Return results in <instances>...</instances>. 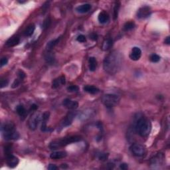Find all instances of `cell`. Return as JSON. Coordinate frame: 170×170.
<instances>
[{"label": "cell", "mask_w": 170, "mask_h": 170, "mask_svg": "<svg viewBox=\"0 0 170 170\" xmlns=\"http://www.w3.org/2000/svg\"><path fill=\"white\" fill-rule=\"evenodd\" d=\"M89 69L90 71L93 72L96 70L97 67V61L95 57H90L89 60Z\"/></svg>", "instance_id": "obj_21"}, {"label": "cell", "mask_w": 170, "mask_h": 170, "mask_svg": "<svg viewBox=\"0 0 170 170\" xmlns=\"http://www.w3.org/2000/svg\"><path fill=\"white\" fill-rule=\"evenodd\" d=\"M58 169V167L56 166V165L54 164H50L48 167V169L50 170H56Z\"/></svg>", "instance_id": "obj_37"}, {"label": "cell", "mask_w": 170, "mask_h": 170, "mask_svg": "<svg viewBox=\"0 0 170 170\" xmlns=\"http://www.w3.org/2000/svg\"><path fill=\"white\" fill-rule=\"evenodd\" d=\"M151 13V8L149 6H143L137 12V17L139 19H146L150 16Z\"/></svg>", "instance_id": "obj_8"}, {"label": "cell", "mask_w": 170, "mask_h": 170, "mask_svg": "<svg viewBox=\"0 0 170 170\" xmlns=\"http://www.w3.org/2000/svg\"><path fill=\"white\" fill-rule=\"evenodd\" d=\"M101 100L106 107L110 108L117 106L119 104L120 97L114 94H106L102 96Z\"/></svg>", "instance_id": "obj_5"}, {"label": "cell", "mask_w": 170, "mask_h": 170, "mask_svg": "<svg viewBox=\"0 0 170 170\" xmlns=\"http://www.w3.org/2000/svg\"><path fill=\"white\" fill-rule=\"evenodd\" d=\"M63 105L69 110H76L79 107V103L77 102L74 101L69 98H66L63 100Z\"/></svg>", "instance_id": "obj_11"}, {"label": "cell", "mask_w": 170, "mask_h": 170, "mask_svg": "<svg viewBox=\"0 0 170 170\" xmlns=\"http://www.w3.org/2000/svg\"><path fill=\"white\" fill-rule=\"evenodd\" d=\"M77 41L80 43H85L87 41V39H86V37L83 35H80L77 37Z\"/></svg>", "instance_id": "obj_29"}, {"label": "cell", "mask_w": 170, "mask_h": 170, "mask_svg": "<svg viewBox=\"0 0 170 170\" xmlns=\"http://www.w3.org/2000/svg\"><path fill=\"white\" fill-rule=\"evenodd\" d=\"M165 43L167 45L170 44V37H167L165 39Z\"/></svg>", "instance_id": "obj_41"}, {"label": "cell", "mask_w": 170, "mask_h": 170, "mask_svg": "<svg viewBox=\"0 0 170 170\" xmlns=\"http://www.w3.org/2000/svg\"><path fill=\"white\" fill-rule=\"evenodd\" d=\"M98 21H99L100 23H102V24L106 23L110 19L109 15H108V13H107V12L102 11L100 12V13H99V15H98Z\"/></svg>", "instance_id": "obj_18"}, {"label": "cell", "mask_w": 170, "mask_h": 170, "mask_svg": "<svg viewBox=\"0 0 170 170\" xmlns=\"http://www.w3.org/2000/svg\"><path fill=\"white\" fill-rule=\"evenodd\" d=\"M49 116H50V113L47 111L44 112L43 114L42 115V119H41L42 124H41V131H43V132H51V129L47 128V122L49 120Z\"/></svg>", "instance_id": "obj_10"}, {"label": "cell", "mask_w": 170, "mask_h": 170, "mask_svg": "<svg viewBox=\"0 0 170 170\" xmlns=\"http://www.w3.org/2000/svg\"><path fill=\"white\" fill-rule=\"evenodd\" d=\"M135 130L141 137H147L151 130V124L149 119L140 116L135 122Z\"/></svg>", "instance_id": "obj_2"}, {"label": "cell", "mask_w": 170, "mask_h": 170, "mask_svg": "<svg viewBox=\"0 0 170 170\" xmlns=\"http://www.w3.org/2000/svg\"><path fill=\"white\" fill-rule=\"evenodd\" d=\"M61 39V37H59L57 39H53V40H51L49 41L47 44V46H46V49L48 51H50L52 50V49L55 47V46H56V45H57V43L59 42V41Z\"/></svg>", "instance_id": "obj_22"}, {"label": "cell", "mask_w": 170, "mask_h": 170, "mask_svg": "<svg viewBox=\"0 0 170 170\" xmlns=\"http://www.w3.org/2000/svg\"><path fill=\"white\" fill-rule=\"evenodd\" d=\"M1 132L5 140H17L19 138V134L16 130L15 125L11 122L2 124Z\"/></svg>", "instance_id": "obj_4"}, {"label": "cell", "mask_w": 170, "mask_h": 170, "mask_svg": "<svg viewBox=\"0 0 170 170\" xmlns=\"http://www.w3.org/2000/svg\"><path fill=\"white\" fill-rule=\"evenodd\" d=\"M49 23H50V20H49V19H47L44 22L43 27L44 28H47L49 27Z\"/></svg>", "instance_id": "obj_38"}, {"label": "cell", "mask_w": 170, "mask_h": 170, "mask_svg": "<svg viewBox=\"0 0 170 170\" xmlns=\"http://www.w3.org/2000/svg\"><path fill=\"white\" fill-rule=\"evenodd\" d=\"M41 119V116L39 114L34 113L33 115L31 116V118L29 120V127L31 130H35L38 126L39 122Z\"/></svg>", "instance_id": "obj_7"}, {"label": "cell", "mask_w": 170, "mask_h": 170, "mask_svg": "<svg viewBox=\"0 0 170 170\" xmlns=\"http://www.w3.org/2000/svg\"><path fill=\"white\" fill-rule=\"evenodd\" d=\"M19 84H20V81H19V80H18V79H15V81H14L13 83L12 84L11 87L13 88V89H15V88H17V87H18V86L19 85Z\"/></svg>", "instance_id": "obj_32"}, {"label": "cell", "mask_w": 170, "mask_h": 170, "mask_svg": "<svg viewBox=\"0 0 170 170\" xmlns=\"http://www.w3.org/2000/svg\"><path fill=\"white\" fill-rule=\"evenodd\" d=\"M123 56L117 51H113L104 59L103 68L106 73L114 75L118 73L122 65Z\"/></svg>", "instance_id": "obj_1"}, {"label": "cell", "mask_w": 170, "mask_h": 170, "mask_svg": "<svg viewBox=\"0 0 170 170\" xmlns=\"http://www.w3.org/2000/svg\"><path fill=\"white\" fill-rule=\"evenodd\" d=\"M0 85H1V89L5 87H7V85H8V81L5 79H2L1 80V83H0Z\"/></svg>", "instance_id": "obj_31"}, {"label": "cell", "mask_w": 170, "mask_h": 170, "mask_svg": "<svg viewBox=\"0 0 170 170\" xmlns=\"http://www.w3.org/2000/svg\"><path fill=\"white\" fill-rule=\"evenodd\" d=\"M141 56H142V51H141V49L138 47H133L130 54V58L132 61H136L140 59Z\"/></svg>", "instance_id": "obj_12"}, {"label": "cell", "mask_w": 170, "mask_h": 170, "mask_svg": "<svg viewBox=\"0 0 170 170\" xmlns=\"http://www.w3.org/2000/svg\"><path fill=\"white\" fill-rule=\"evenodd\" d=\"M83 90L87 93L91 94V95H96L100 92V90L97 87L95 86H91V85H87L84 87Z\"/></svg>", "instance_id": "obj_19"}, {"label": "cell", "mask_w": 170, "mask_h": 170, "mask_svg": "<svg viewBox=\"0 0 170 170\" xmlns=\"http://www.w3.org/2000/svg\"><path fill=\"white\" fill-rule=\"evenodd\" d=\"M76 116V113L74 112H71L65 116L64 119L61 122V124L63 127H67L70 126L72 124V122L74 120V118Z\"/></svg>", "instance_id": "obj_13"}, {"label": "cell", "mask_w": 170, "mask_h": 170, "mask_svg": "<svg viewBox=\"0 0 170 170\" xmlns=\"http://www.w3.org/2000/svg\"><path fill=\"white\" fill-rule=\"evenodd\" d=\"M120 168L121 169H123V170H126L128 168V164H126V163H122V164H120Z\"/></svg>", "instance_id": "obj_36"}, {"label": "cell", "mask_w": 170, "mask_h": 170, "mask_svg": "<svg viewBox=\"0 0 170 170\" xmlns=\"http://www.w3.org/2000/svg\"><path fill=\"white\" fill-rule=\"evenodd\" d=\"M35 30V26L33 24H31L24 31V35L27 37H29L33 34Z\"/></svg>", "instance_id": "obj_23"}, {"label": "cell", "mask_w": 170, "mask_h": 170, "mask_svg": "<svg viewBox=\"0 0 170 170\" xmlns=\"http://www.w3.org/2000/svg\"><path fill=\"white\" fill-rule=\"evenodd\" d=\"M66 83V80H65V77L64 75L61 76V77L57 78V79H55L53 80L52 83V89H57L60 86L65 85Z\"/></svg>", "instance_id": "obj_14"}, {"label": "cell", "mask_w": 170, "mask_h": 170, "mask_svg": "<svg viewBox=\"0 0 170 170\" xmlns=\"http://www.w3.org/2000/svg\"><path fill=\"white\" fill-rule=\"evenodd\" d=\"M90 38L91 39H93L94 41H96L98 39V35L96 33H93L91 35V36H90Z\"/></svg>", "instance_id": "obj_39"}, {"label": "cell", "mask_w": 170, "mask_h": 170, "mask_svg": "<svg viewBox=\"0 0 170 170\" xmlns=\"http://www.w3.org/2000/svg\"><path fill=\"white\" fill-rule=\"evenodd\" d=\"M45 59L47 62L51 63V62H53V60H54V57H53V55H51L50 53H47L45 56Z\"/></svg>", "instance_id": "obj_30"}, {"label": "cell", "mask_w": 170, "mask_h": 170, "mask_svg": "<svg viewBox=\"0 0 170 170\" xmlns=\"http://www.w3.org/2000/svg\"><path fill=\"white\" fill-rule=\"evenodd\" d=\"M149 59L152 63H158L160 61L161 57L157 54H152L149 57Z\"/></svg>", "instance_id": "obj_27"}, {"label": "cell", "mask_w": 170, "mask_h": 170, "mask_svg": "<svg viewBox=\"0 0 170 170\" xmlns=\"http://www.w3.org/2000/svg\"><path fill=\"white\" fill-rule=\"evenodd\" d=\"M20 42V39L18 36H13L10 37L6 42L5 45L8 47H12L17 45Z\"/></svg>", "instance_id": "obj_15"}, {"label": "cell", "mask_w": 170, "mask_h": 170, "mask_svg": "<svg viewBox=\"0 0 170 170\" xmlns=\"http://www.w3.org/2000/svg\"><path fill=\"white\" fill-rule=\"evenodd\" d=\"M38 108L37 105H36L35 104H33L31 105V110H36Z\"/></svg>", "instance_id": "obj_40"}, {"label": "cell", "mask_w": 170, "mask_h": 170, "mask_svg": "<svg viewBox=\"0 0 170 170\" xmlns=\"http://www.w3.org/2000/svg\"><path fill=\"white\" fill-rule=\"evenodd\" d=\"M16 111H17V113L22 118H24L26 115L27 111L23 105H18L17 108H16Z\"/></svg>", "instance_id": "obj_24"}, {"label": "cell", "mask_w": 170, "mask_h": 170, "mask_svg": "<svg viewBox=\"0 0 170 170\" xmlns=\"http://www.w3.org/2000/svg\"><path fill=\"white\" fill-rule=\"evenodd\" d=\"M107 155H106V153H101L98 157V158H99L100 160H105L107 158Z\"/></svg>", "instance_id": "obj_35"}, {"label": "cell", "mask_w": 170, "mask_h": 170, "mask_svg": "<svg viewBox=\"0 0 170 170\" xmlns=\"http://www.w3.org/2000/svg\"><path fill=\"white\" fill-rule=\"evenodd\" d=\"M8 63V59L6 58V57H3V58H2L1 59V62H0V63H1V67H3L4 66V65H6Z\"/></svg>", "instance_id": "obj_33"}, {"label": "cell", "mask_w": 170, "mask_h": 170, "mask_svg": "<svg viewBox=\"0 0 170 170\" xmlns=\"http://www.w3.org/2000/svg\"><path fill=\"white\" fill-rule=\"evenodd\" d=\"M82 140V138L80 136H70L65 137L59 140L53 141L50 143L49 147L51 149H56L60 148L61 147H65L67 145L72 144V143L78 142Z\"/></svg>", "instance_id": "obj_3"}, {"label": "cell", "mask_w": 170, "mask_h": 170, "mask_svg": "<svg viewBox=\"0 0 170 170\" xmlns=\"http://www.w3.org/2000/svg\"><path fill=\"white\" fill-rule=\"evenodd\" d=\"M91 9V5L89 3H85L76 7V11L79 13H85Z\"/></svg>", "instance_id": "obj_16"}, {"label": "cell", "mask_w": 170, "mask_h": 170, "mask_svg": "<svg viewBox=\"0 0 170 170\" xmlns=\"http://www.w3.org/2000/svg\"><path fill=\"white\" fill-rule=\"evenodd\" d=\"M134 27H135V24L134 22L129 21L124 24L123 29H124V30L125 31H130V30H132V29H134Z\"/></svg>", "instance_id": "obj_25"}, {"label": "cell", "mask_w": 170, "mask_h": 170, "mask_svg": "<svg viewBox=\"0 0 170 170\" xmlns=\"http://www.w3.org/2000/svg\"><path fill=\"white\" fill-rule=\"evenodd\" d=\"M130 151L136 156L140 157L144 155L146 152V148L144 146L140 144H134L130 146Z\"/></svg>", "instance_id": "obj_6"}, {"label": "cell", "mask_w": 170, "mask_h": 170, "mask_svg": "<svg viewBox=\"0 0 170 170\" xmlns=\"http://www.w3.org/2000/svg\"><path fill=\"white\" fill-rule=\"evenodd\" d=\"M6 156V162H7V164L8 165V166L11 167H15L17 166L19 163V158L13 155L12 153L9 155H5Z\"/></svg>", "instance_id": "obj_9"}, {"label": "cell", "mask_w": 170, "mask_h": 170, "mask_svg": "<svg viewBox=\"0 0 170 170\" xmlns=\"http://www.w3.org/2000/svg\"><path fill=\"white\" fill-rule=\"evenodd\" d=\"M120 6V3H119V2H117V3H116L115 6H114V16H113V18H114V20H116L118 18V11H119Z\"/></svg>", "instance_id": "obj_26"}, {"label": "cell", "mask_w": 170, "mask_h": 170, "mask_svg": "<svg viewBox=\"0 0 170 170\" xmlns=\"http://www.w3.org/2000/svg\"><path fill=\"white\" fill-rule=\"evenodd\" d=\"M18 76H19V79H23L25 77H26V75L25 73L23 71H19V72H18Z\"/></svg>", "instance_id": "obj_34"}, {"label": "cell", "mask_w": 170, "mask_h": 170, "mask_svg": "<svg viewBox=\"0 0 170 170\" xmlns=\"http://www.w3.org/2000/svg\"><path fill=\"white\" fill-rule=\"evenodd\" d=\"M67 155V153L65 151H54V152L51 153L50 155V157L53 159H59L64 158Z\"/></svg>", "instance_id": "obj_17"}, {"label": "cell", "mask_w": 170, "mask_h": 170, "mask_svg": "<svg viewBox=\"0 0 170 170\" xmlns=\"http://www.w3.org/2000/svg\"><path fill=\"white\" fill-rule=\"evenodd\" d=\"M112 44H113V41L112 39L110 38H108L104 41L102 45V49L104 51H108L112 47Z\"/></svg>", "instance_id": "obj_20"}, {"label": "cell", "mask_w": 170, "mask_h": 170, "mask_svg": "<svg viewBox=\"0 0 170 170\" xmlns=\"http://www.w3.org/2000/svg\"><path fill=\"white\" fill-rule=\"evenodd\" d=\"M79 90V87H77V85H72L69 86V87H67V91L69 93H76V92H78Z\"/></svg>", "instance_id": "obj_28"}]
</instances>
